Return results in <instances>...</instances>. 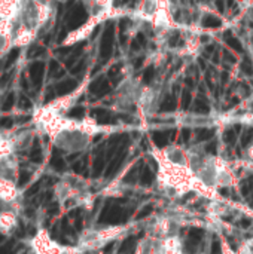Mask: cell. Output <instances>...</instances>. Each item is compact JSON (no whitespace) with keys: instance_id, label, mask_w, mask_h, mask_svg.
Wrapping results in <instances>:
<instances>
[{"instance_id":"obj_2","label":"cell","mask_w":253,"mask_h":254,"mask_svg":"<svg viewBox=\"0 0 253 254\" xmlns=\"http://www.w3.org/2000/svg\"><path fill=\"white\" fill-rule=\"evenodd\" d=\"M121 232H122L121 226L86 231V232H84L81 235V238L78 241V247L81 249V252L95 250L98 247H103V246L109 244V241H113L115 238H118V235H121Z\"/></svg>"},{"instance_id":"obj_27","label":"cell","mask_w":253,"mask_h":254,"mask_svg":"<svg viewBox=\"0 0 253 254\" xmlns=\"http://www.w3.org/2000/svg\"><path fill=\"white\" fill-rule=\"evenodd\" d=\"M186 85H188V88H194V80L191 79V77H186Z\"/></svg>"},{"instance_id":"obj_12","label":"cell","mask_w":253,"mask_h":254,"mask_svg":"<svg viewBox=\"0 0 253 254\" xmlns=\"http://www.w3.org/2000/svg\"><path fill=\"white\" fill-rule=\"evenodd\" d=\"M221 25H222V21H221V18H218V16L206 15V16L203 18V27H206V28H218V27H221Z\"/></svg>"},{"instance_id":"obj_26","label":"cell","mask_w":253,"mask_h":254,"mask_svg":"<svg viewBox=\"0 0 253 254\" xmlns=\"http://www.w3.org/2000/svg\"><path fill=\"white\" fill-rule=\"evenodd\" d=\"M131 48H133L134 51H137V49H140V43H139V42H137V40L134 39V40L131 42Z\"/></svg>"},{"instance_id":"obj_21","label":"cell","mask_w":253,"mask_h":254,"mask_svg":"<svg viewBox=\"0 0 253 254\" xmlns=\"http://www.w3.org/2000/svg\"><path fill=\"white\" fill-rule=\"evenodd\" d=\"M128 18H122L121 21H119V28H121V33H124L125 31V28L128 27Z\"/></svg>"},{"instance_id":"obj_3","label":"cell","mask_w":253,"mask_h":254,"mask_svg":"<svg viewBox=\"0 0 253 254\" xmlns=\"http://www.w3.org/2000/svg\"><path fill=\"white\" fill-rule=\"evenodd\" d=\"M19 211L16 208H0V235L12 237L19 228Z\"/></svg>"},{"instance_id":"obj_28","label":"cell","mask_w":253,"mask_h":254,"mask_svg":"<svg viewBox=\"0 0 253 254\" xmlns=\"http://www.w3.org/2000/svg\"><path fill=\"white\" fill-rule=\"evenodd\" d=\"M242 88L245 89V94H246V95H249V94H251V88H249L246 83H242Z\"/></svg>"},{"instance_id":"obj_25","label":"cell","mask_w":253,"mask_h":254,"mask_svg":"<svg viewBox=\"0 0 253 254\" xmlns=\"http://www.w3.org/2000/svg\"><path fill=\"white\" fill-rule=\"evenodd\" d=\"M224 57H225V60H227V61H230V63H236V58H234L231 54H228L227 51L224 52Z\"/></svg>"},{"instance_id":"obj_1","label":"cell","mask_w":253,"mask_h":254,"mask_svg":"<svg viewBox=\"0 0 253 254\" xmlns=\"http://www.w3.org/2000/svg\"><path fill=\"white\" fill-rule=\"evenodd\" d=\"M30 250L31 254H81V249L76 246H63L52 240L49 232L43 228H39L33 237H30Z\"/></svg>"},{"instance_id":"obj_23","label":"cell","mask_w":253,"mask_h":254,"mask_svg":"<svg viewBox=\"0 0 253 254\" xmlns=\"http://www.w3.org/2000/svg\"><path fill=\"white\" fill-rule=\"evenodd\" d=\"M216 7L219 12H224L225 10V0H216Z\"/></svg>"},{"instance_id":"obj_9","label":"cell","mask_w":253,"mask_h":254,"mask_svg":"<svg viewBox=\"0 0 253 254\" xmlns=\"http://www.w3.org/2000/svg\"><path fill=\"white\" fill-rule=\"evenodd\" d=\"M224 40H225V43H227L230 48H233L236 52H243V45H242V42H240L237 37H234V36L231 34V31H227V33L224 34Z\"/></svg>"},{"instance_id":"obj_15","label":"cell","mask_w":253,"mask_h":254,"mask_svg":"<svg viewBox=\"0 0 253 254\" xmlns=\"http://www.w3.org/2000/svg\"><path fill=\"white\" fill-rule=\"evenodd\" d=\"M240 68H242V71H245L248 76H252L253 74V64L249 58H245V60L242 61V64H240Z\"/></svg>"},{"instance_id":"obj_16","label":"cell","mask_w":253,"mask_h":254,"mask_svg":"<svg viewBox=\"0 0 253 254\" xmlns=\"http://www.w3.org/2000/svg\"><path fill=\"white\" fill-rule=\"evenodd\" d=\"M84 113H85V110H84L82 107H73V109L69 112V115L73 116V118H81V116H84Z\"/></svg>"},{"instance_id":"obj_18","label":"cell","mask_w":253,"mask_h":254,"mask_svg":"<svg viewBox=\"0 0 253 254\" xmlns=\"http://www.w3.org/2000/svg\"><path fill=\"white\" fill-rule=\"evenodd\" d=\"M154 138H155V141H157V144H158L160 147H164V146H166V143H167V141L164 140V137H163L160 132H157V134L154 135Z\"/></svg>"},{"instance_id":"obj_10","label":"cell","mask_w":253,"mask_h":254,"mask_svg":"<svg viewBox=\"0 0 253 254\" xmlns=\"http://www.w3.org/2000/svg\"><path fill=\"white\" fill-rule=\"evenodd\" d=\"M192 110L195 112V113H201V115H207L209 112H210V106H209V103H207V100H204V98H197L195 101H194V107H192Z\"/></svg>"},{"instance_id":"obj_30","label":"cell","mask_w":253,"mask_h":254,"mask_svg":"<svg viewBox=\"0 0 253 254\" xmlns=\"http://www.w3.org/2000/svg\"><path fill=\"white\" fill-rule=\"evenodd\" d=\"M200 65H201V68H206V63L203 60H200Z\"/></svg>"},{"instance_id":"obj_13","label":"cell","mask_w":253,"mask_h":254,"mask_svg":"<svg viewBox=\"0 0 253 254\" xmlns=\"http://www.w3.org/2000/svg\"><path fill=\"white\" fill-rule=\"evenodd\" d=\"M154 77H155V67L154 65L146 67L145 71H143V83L145 85H151V82L154 80Z\"/></svg>"},{"instance_id":"obj_7","label":"cell","mask_w":253,"mask_h":254,"mask_svg":"<svg viewBox=\"0 0 253 254\" xmlns=\"http://www.w3.org/2000/svg\"><path fill=\"white\" fill-rule=\"evenodd\" d=\"M89 91L92 94H95L97 97H103V95H106L110 91V85H109L106 77H98L97 80H94L89 85Z\"/></svg>"},{"instance_id":"obj_14","label":"cell","mask_w":253,"mask_h":254,"mask_svg":"<svg viewBox=\"0 0 253 254\" xmlns=\"http://www.w3.org/2000/svg\"><path fill=\"white\" fill-rule=\"evenodd\" d=\"M191 101H192L191 91H189V89H185V91L182 92V100H180V106H182V109H183V110H186V109L189 107Z\"/></svg>"},{"instance_id":"obj_5","label":"cell","mask_w":253,"mask_h":254,"mask_svg":"<svg viewBox=\"0 0 253 254\" xmlns=\"http://www.w3.org/2000/svg\"><path fill=\"white\" fill-rule=\"evenodd\" d=\"M113 33H115V25L113 22H107L106 25V30L101 36V43H100V57L103 60H107L110 58L112 55V51H113Z\"/></svg>"},{"instance_id":"obj_8","label":"cell","mask_w":253,"mask_h":254,"mask_svg":"<svg viewBox=\"0 0 253 254\" xmlns=\"http://www.w3.org/2000/svg\"><path fill=\"white\" fill-rule=\"evenodd\" d=\"M76 86H78L76 80H73V79H69V80H64V82L58 83L55 89H57V94H58V95H66V94L72 92V91H73Z\"/></svg>"},{"instance_id":"obj_24","label":"cell","mask_w":253,"mask_h":254,"mask_svg":"<svg viewBox=\"0 0 253 254\" xmlns=\"http://www.w3.org/2000/svg\"><path fill=\"white\" fill-rule=\"evenodd\" d=\"M143 61H145V58H143V57H139V58L136 60V63H134V68L139 70V68L142 67V64H143Z\"/></svg>"},{"instance_id":"obj_19","label":"cell","mask_w":253,"mask_h":254,"mask_svg":"<svg viewBox=\"0 0 253 254\" xmlns=\"http://www.w3.org/2000/svg\"><path fill=\"white\" fill-rule=\"evenodd\" d=\"M119 71H121V64L118 63V64H115V65L109 70V76H110V77H113V76H116Z\"/></svg>"},{"instance_id":"obj_4","label":"cell","mask_w":253,"mask_h":254,"mask_svg":"<svg viewBox=\"0 0 253 254\" xmlns=\"http://www.w3.org/2000/svg\"><path fill=\"white\" fill-rule=\"evenodd\" d=\"M13 39H15L13 22L0 19V58L9 52L10 46H13Z\"/></svg>"},{"instance_id":"obj_22","label":"cell","mask_w":253,"mask_h":254,"mask_svg":"<svg viewBox=\"0 0 253 254\" xmlns=\"http://www.w3.org/2000/svg\"><path fill=\"white\" fill-rule=\"evenodd\" d=\"M136 40L140 43V46H145V45H146V37H145L143 33H139V34L136 36Z\"/></svg>"},{"instance_id":"obj_6","label":"cell","mask_w":253,"mask_h":254,"mask_svg":"<svg viewBox=\"0 0 253 254\" xmlns=\"http://www.w3.org/2000/svg\"><path fill=\"white\" fill-rule=\"evenodd\" d=\"M88 19V13L85 10L84 6H78L72 10L70 16H69V28L70 30H76L79 28L82 24H85V21Z\"/></svg>"},{"instance_id":"obj_31","label":"cell","mask_w":253,"mask_h":254,"mask_svg":"<svg viewBox=\"0 0 253 254\" xmlns=\"http://www.w3.org/2000/svg\"><path fill=\"white\" fill-rule=\"evenodd\" d=\"M228 1V6H234L236 3H234V0H227Z\"/></svg>"},{"instance_id":"obj_20","label":"cell","mask_w":253,"mask_h":254,"mask_svg":"<svg viewBox=\"0 0 253 254\" xmlns=\"http://www.w3.org/2000/svg\"><path fill=\"white\" fill-rule=\"evenodd\" d=\"M224 137H225V140H227V141H230V143H233V141H234V138H236V135H234V131H233V129H227Z\"/></svg>"},{"instance_id":"obj_11","label":"cell","mask_w":253,"mask_h":254,"mask_svg":"<svg viewBox=\"0 0 253 254\" xmlns=\"http://www.w3.org/2000/svg\"><path fill=\"white\" fill-rule=\"evenodd\" d=\"M176 97L174 95H167L164 98V101L161 103V107H160V112H173L176 110Z\"/></svg>"},{"instance_id":"obj_29","label":"cell","mask_w":253,"mask_h":254,"mask_svg":"<svg viewBox=\"0 0 253 254\" xmlns=\"http://www.w3.org/2000/svg\"><path fill=\"white\" fill-rule=\"evenodd\" d=\"M227 80H228V71H224L222 73V83H227Z\"/></svg>"},{"instance_id":"obj_17","label":"cell","mask_w":253,"mask_h":254,"mask_svg":"<svg viewBox=\"0 0 253 254\" xmlns=\"http://www.w3.org/2000/svg\"><path fill=\"white\" fill-rule=\"evenodd\" d=\"M212 135H213V129H201L198 140H200V141H203V140H207V138H210Z\"/></svg>"}]
</instances>
